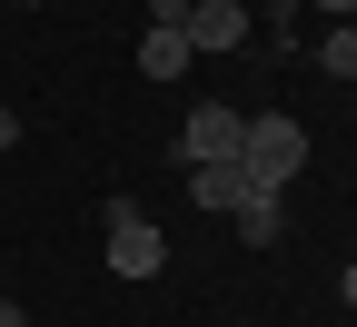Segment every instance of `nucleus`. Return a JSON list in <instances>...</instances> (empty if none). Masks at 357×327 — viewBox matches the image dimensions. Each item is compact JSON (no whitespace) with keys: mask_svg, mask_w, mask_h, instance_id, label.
Instances as JSON below:
<instances>
[{"mask_svg":"<svg viewBox=\"0 0 357 327\" xmlns=\"http://www.w3.org/2000/svg\"><path fill=\"white\" fill-rule=\"evenodd\" d=\"M100 228H109V268H119V277H159V268H169V238L139 218V199H109Z\"/></svg>","mask_w":357,"mask_h":327,"instance_id":"obj_2","label":"nucleus"},{"mask_svg":"<svg viewBox=\"0 0 357 327\" xmlns=\"http://www.w3.org/2000/svg\"><path fill=\"white\" fill-rule=\"evenodd\" d=\"M238 238H248V248H278V238H288V208H278V189H248V208H238Z\"/></svg>","mask_w":357,"mask_h":327,"instance_id":"obj_7","label":"nucleus"},{"mask_svg":"<svg viewBox=\"0 0 357 327\" xmlns=\"http://www.w3.org/2000/svg\"><path fill=\"white\" fill-rule=\"evenodd\" d=\"M248 189H258V178H248L238 159H208V169H189V199H199L208 218H238V208H248Z\"/></svg>","mask_w":357,"mask_h":327,"instance_id":"obj_4","label":"nucleus"},{"mask_svg":"<svg viewBox=\"0 0 357 327\" xmlns=\"http://www.w3.org/2000/svg\"><path fill=\"white\" fill-rule=\"evenodd\" d=\"M0 149H20V109L10 100H0Z\"/></svg>","mask_w":357,"mask_h":327,"instance_id":"obj_10","label":"nucleus"},{"mask_svg":"<svg viewBox=\"0 0 357 327\" xmlns=\"http://www.w3.org/2000/svg\"><path fill=\"white\" fill-rule=\"evenodd\" d=\"M238 169L258 178V189H288V178L307 169V129H298L288 109H258V119H248V139H238Z\"/></svg>","mask_w":357,"mask_h":327,"instance_id":"obj_1","label":"nucleus"},{"mask_svg":"<svg viewBox=\"0 0 357 327\" xmlns=\"http://www.w3.org/2000/svg\"><path fill=\"white\" fill-rule=\"evenodd\" d=\"M0 10H40V0H0Z\"/></svg>","mask_w":357,"mask_h":327,"instance_id":"obj_14","label":"nucleus"},{"mask_svg":"<svg viewBox=\"0 0 357 327\" xmlns=\"http://www.w3.org/2000/svg\"><path fill=\"white\" fill-rule=\"evenodd\" d=\"M199 50H189V30H139V79H178Z\"/></svg>","mask_w":357,"mask_h":327,"instance_id":"obj_6","label":"nucleus"},{"mask_svg":"<svg viewBox=\"0 0 357 327\" xmlns=\"http://www.w3.org/2000/svg\"><path fill=\"white\" fill-rule=\"evenodd\" d=\"M318 70H328V79H357V20H347V30H328V40H318Z\"/></svg>","mask_w":357,"mask_h":327,"instance_id":"obj_8","label":"nucleus"},{"mask_svg":"<svg viewBox=\"0 0 357 327\" xmlns=\"http://www.w3.org/2000/svg\"><path fill=\"white\" fill-rule=\"evenodd\" d=\"M189 10L199 0H149V30H189Z\"/></svg>","mask_w":357,"mask_h":327,"instance_id":"obj_9","label":"nucleus"},{"mask_svg":"<svg viewBox=\"0 0 357 327\" xmlns=\"http://www.w3.org/2000/svg\"><path fill=\"white\" fill-rule=\"evenodd\" d=\"M238 139H248V109H229V100H199V109H189V129H178V169L238 159Z\"/></svg>","mask_w":357,"mask_h":327,"instance_id":"obj_3","label":"nucleus"},{"mask_svg":"<svg viewBox=\"0 0 357 327\" xmlns=\"http://www.w3.org/2000/svg\"><path fill=\"white\" fill-rule=\"evenodd\" d=\"M307 10H357V0H307Z\"/></svg>","mask_w":357,"mask_h":327,"instance_id":"obj_13","label":"nucleus"},{"mask_svg":"<svg viewBox=\"0 0 357 327\" xmlns=\"http://www.w3.org/2000/svg\"><path fill=\"white\" fill-rule=\"evenodd\" d=\"M0 327H30V307H20V298H0Z\"/></svg>","mask_w":357,"mask_h":327,"instance_id":"obj_11","label":"nucleus"},{"mask_svg":"<svg viewBox=\"0 0 357 327\" xmlns=\"http://www.w3.org/2000/svg\"><path fill=\"white\" fill-rule=\"evenodd\" d=\"M248 40V10H229V0H199L189 10V50H238Z\"/></svg>","mask_w":357,"mask_h":327,"instance_id":"obj_5","label":"nucleus"},{"mask_svg":"<svg viewBox=\"0 0 357 327\" xmlns=\"http://www.w3.org/2000/svg\"><path fill=\"white\" fill-rule=\"evenodd\" d=\"M337 288H347V307H357V258H347V277H337Z\"/></svg>","mask_w":357,"mask_h":327,"instance_id":"obj_12","label":"nucleus"}]
</instances>
